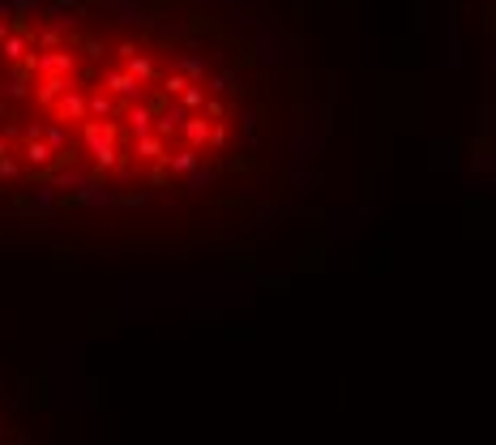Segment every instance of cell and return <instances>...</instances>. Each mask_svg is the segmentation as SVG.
I'll use <instances>...</instances> for the list:
<instances>
[{
	"label": "cell",
	"instance_id": "1",
	"mask_svg": "<svg viewBox=\"0 0 496 445\" xmlns=\"http://www.w3.org/2000/svg\"><path fill=\"white\" fill-rule=\"evenodd\" d=\"M308 56L257 0H0V227H227L313 184Z\"/></svg>",
	"mask_w": 496,
	"mask_h": 445
},
{
	"label": "cell",
	"instance_id": "2",
	"mask_svg": "<svg viewBox=\"0 0 496 445\" xmlns=\"http://www.w3.org/2000/svg\"><path fill=\"white\" fill-rule=\"evenodd\" d=\"M471 17L483 51V159L496 181V0H471Z\"/></svg>",
	"mask_w": 496,
	"mask_h": 445
},
{
	"label": "cell",
	"instance_id": "3",
	"mask_svg": "<svg viewBox=\"0 0 496 445\" xmlns=\"http://www.w3.org/2000/svg\"><path fill=\"white\" fill-rule=\"evenodd\" d=\"M0 445H31L26 429H22V420L14 412V398L5 390V381H0Z\"/></svg>",
	"mask_w": 496,
	"mask_h": 445
}]
</instances>
